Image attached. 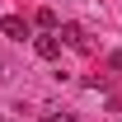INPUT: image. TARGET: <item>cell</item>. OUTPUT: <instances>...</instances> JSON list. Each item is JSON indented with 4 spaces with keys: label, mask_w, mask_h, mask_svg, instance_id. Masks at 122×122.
Listing matches in <instances>:
<instances>
[{
    "label": "cell",
    "mask_w": 122,
    "mask_h": 122,
    "mask_svg": "<svg viewBox=\"0 0 122 122\" xmlns=\"http://www.w3.org/2000/svg\"><path fill=\"white\" fill-rule=\"evenodd\" d=\"M108 66H113V71H122V52H113V56H108Z\"/></svg>",
    "instance_id": "obj_6"
},
{
    "label": "cell",
    "mask_w": 122,
    "mask_h": 122,
    "mask_svg": "<svg viewBox=\"0 0 122 122\" xmlns=\"http://www.w3.org/2000/svg\"><path fill=\"white\" fill-rule=\"evenodd\" d=\"M42 122H80L75 113H42Z\"/></svg>",
    "instance_id": "obj_5"
},
{
    "label": "cell",
    "mask_w": 122,
    "mask_h": 122,
    "mask_svg": "<svg viewBox=\"0 0 122 122\" xmlns=\"http://www.w3.org/2000/svg\"><path fill=\"white\" fill-rule=\"evenodd\" d=\"M61 42H66V47H75V52H89V33H85V28H80V24H61Z\"/></svg>",
    "instance_id": "obj_1"
},
{
    "label": "cell",
    "mask_w": 122,
    "mask_h": 122,
    "mask_svg": "<svg viewBox=\"0 0 122 122\" xmlns=\"http://www.w3.org/2000/svg\"><path fill=\"white\" fill-rule=\"evenodd\" d=\"M33 24H38L42 33H56V28H61V24H56V10H38V14H33Z\"/></svg>",
    "instance_id": "obj_4"
},
{
    "label": "cell",
    "mask_w": 122,
    "mask_h": 122,
    "mask_svg": "<svg viewBox=\"0 0 122 122\" xmlns=\"http://www.w3.org/2000/svg\"><path fill=\"white\" fill-rule=\"evenodd\" d=\"M33 47H38L42 61H61V33H42V38H33Z\"/></svg>",
    "instance_id": "obj_2"
},
{
    "label": "cell",
    "mask_w": 122,
    "mask_h": 122,
    "mask_svg": "<svg viewBox=\"0 0 122 122\" xmlns=\"http://www.w3.org/2000/svg\"><path fill=\"white\" fill-rule=\"evenodd\" d=\"M0 33L14 38V42H24V38H28V24H24L19 14H5V19H0Z\"/></svg>",
    "instance_id": "obj_3"
}]
</instances>
